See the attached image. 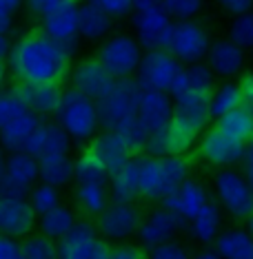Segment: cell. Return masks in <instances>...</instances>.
<instances>
[{"label": "cell", "mask_w": 253, "mask_h": 259, "mask_svg": "<svg viewBox=\"0 0 253 259\" xmlns=\"http://www.w3.org/2000/svg\"><path fill=\"white\" fill-rule=\"evenodd\" d=\"M71 58L43 31H31L11 42L7 67L16 84H62L71 69Z\"/></svg>", "instance_id": "obj_1"}, {"label": "cell", "mask_w": 253, "mask_h": 259, "mask_svg": "<svg viewBox=\"0 0 253 259\" xmlns=\"http://www.w3.org/2000/svg\"><path fill=\"white\" fill-rule=\"evenodd\" d=\"M189 175H191L189 153H185V155H167V157L140 155L138 197L149 204H160Z\"/></svg>", "instance_id": "obj_2"}, {"label": "cell", "mask_w": 253, "mask_h": 259, "mask_svg": "<svg viewBox=\"0 0 253 259\" xmlns=\"http://www.w3.org/2000/svg\"><path fill=\"white\" fill-rule=\"evenodd\" d=\"M51 120L58 122V126L69 135L74 149H85L89 140L100 131L96 102L71 87L62 89L60 102H58V109L54 111Z\"/></svg>", "instance_id": "obj_3"}, {"label": "cell", "mask_w": 253, "mask_h": 259, "mask_svg": "<svg viewBox=\"0 0 253 259\" xmlns=\"http://www.w3.org/2000/svg\"><path fill=\"white\" fill-rule=\"evenodd\" d=\"M251 182L238 168H220L211 178V199H215L222 213L235 222H249L253 213V191Z\"/></svg>", "instance_id": "obj_4"}, {"label": "cell", "mask_w": 253, "mask_h": 259, "mask_svg": "<svg viewBox=\"0 0 253 259\" xmlns=\"http://www.w3.org/2000/svg\"><path fill=\"white\" fill-rule=\"evenodd\" d=\"M140 87L136 80H116L114 87L104 93L100 100H96L98 111V124L102 131H118L122 124L131 122L138 113V100H140Z\"/></svg>", "instance_id": "obj_5"}, {"label": "cell", "mask_w": 253, "mask_h": 259, "mask_svg": "<svg viewBox=\"0 0 253 259\" xmlns=\"http://www.w3.org/2000/svg\"><path fill=\"white\" fill-rule=\"evenodd\" d=\"M98 62L107 69L114 80H129L136 75V69L142 58V49L131 33H111L98 42Z\"/></svg>", "instance_id": "obj_6"}, {"label": "cell", "mask_w": 253, "mask_h": 259, "mask_svg": "<svg viewBox=\"0 0 253 259\" xmlns=\"http://www.w3.org/2000/svg\"><path fill=\"white\" fill-rule=\"evenodd\" d=\"M144 210L138 206V202L131 204H120V202H109L104 210L100 213L93 224L96 231L104 241L114 244H127L136 237V231L140 226Z\"/></svg>", "instance_id": "obj_7"}, {"label": "cell", "mask_w": 253, "mask_h": 259, "mask_svg": "<svg viewBox=\"0 0 253 259\" xmlns=\"http://www.w3.org/2000/svg\"><path fill=\"white\" fill-rule=\"evenodd\" d=\"M111 244L104 241L89 217H78L74 228L58 239V259H109Z\"/></svg>", "instance_id": "obj_8"}, {"label": "cell", "mask_w": 253, "mask_h": 259, "mask_svg": "<svg viewBox=\"0 0 253 259\" xmlns=\"http://www.w3.org/2000/svg\"><path fill=\"white\" fill-rule=\"evenodd\" d=\"M249 144L235 142V140L227 138L225 133L218 131L213 124H209L198 135L193 149H196V155L207 164V166L220 170V168H238V164L242 162Z\"/></svg>", "instance_id": "obj_9"}, {"label": "cell", "mask_w": 253, "mask_h": 259, "mask_svg": "<svg viewBox=\"0 0 253 259\" xmlns=\"http://www.w3.org/2000/svg\"><path fill=\"white\" fill-rule=\"evenodd\" d=\"M211 40H213V38H211V33L207 31V27L200 25L198 20L173 22L171 38H169L167 51L180 64L204 62Z\"/></svg>", "instance_id": "obj_10"}, {"label": "cell", "mask_w": 253, "mask_h": 259, "mask_svg": "<svg viewBox=\"0 0 253 259\" xmlns=\"http://www.w3.org/2000/svg\"><path fill=\"white\" fill-rule=\"evenodd\" d=\"M182 64L169 54L167 49H154V51H142L140 64L136 69V84L140 91H160L169 93L175 75H178Z\"/></svg>", "instance_id": "obj_11"}, {"label": "cell", "mask_w": 253, "mask_h": 259, "mask_svg": "<svg viewBox=\"0 0 253 259\" xmlns=\"http://www.w3.org/2000/svg\"><path fill=\"white\" fill-rule=\"evenodd\" d=\"M131 36L136 38L142 51H154V49H167L169 38H171L173 20L164 14L162 7L154 9H142L133 11L131 16Z\"/></svg>", "instance_id": "obj_12"}, {"label": "cell", "mask_w": 253, "mask_h": 259, "mask_svg": "<svg viewBox=\"0 0 253 259\" xmlns=\"http://www.w3.org/2000/svg\"><path fill=\"white\" fill-rule=\"evenodd\" d=\"M78 5L80 0H49L40 9V31L54 42L78 38Z\"/></svg>", "instance_id": "obj_13"}, {"label": "cell", "mask_w": 253, "mask_h": 259, "mask_svg": "<svg viewBox=\"0 0 253 259\" xmlns=\"http://www.w3.org/2000/svg\"><path fill=\"white\" fill-rule=\"evenodd\" d=\"M182 228H185V222L178 220L173 213H169L167 208H162V206L158 204L156 208H151L149 213L142 215L133 239H136L138 248L147 252L154 248V246L162 244V241L180 237Z\"/></svg>", "instance_id": "obj_14"}, {"label": "cell", "mask_w": 253, "mask_h": 259, "mask_svg": "<svg viewBox=\"0 0 253 259\" xmlns=\"http://www.w3.org/2000/svg\"><path fill=\"white\" fill-rule=\"evenodd\" d=\"M209 199H211V191H209L207 182L189 175V178L182 180L180 184L162 199L160 206L167 208L169 213H173L178 220L189 222Z\"/></svg>", "instance_id": "obj_15"}, {"label": "cell", "mask_w": 253, "mask_h": 259, "mask_svg": "<svg viewBox=\"0 0 253 259\" xmlns=\"http://www.w3.org/2000/svg\"><path fill=\"white\" fill-rule=\"evenodd\" d=\"M22 151L40 160V157L49 155H67V153L74 151V144L69 140V135L58 126V122H54L51 117H43L38 122V126L31 131V135L27 138Z\"/></svg>", "instance_id": "obj_16"}, {"label": "cell", "mask_w": 253, "mask_h": 259, "mask_svg": "<svg viewBox=\"0 0 253 259\" xmlns=\"http://www.w3.org/2000/svg\"><path fill=\"white\" fill-rule=\"evenodd\" d=\"M209 96H200L193 91H185L180 96L171 98L173 100V117L171 122L178 128H182L185 133L198 138L211 124V115H209Z\"/></svg>", "instance_id": "obj_17"}, {"label": "cell", "mask_w": 253, "mask_h": 259, "mask_svg": "<svg viewBox=\"0 0 253 259\" xmlns=\"http://www.w3.org/2000/svg\"><path fill=\"white\" fill-rule=\"evenodd\" d=\"M69 87L76 91H80L82 96H87L89 100H100L114 87V78L107 73V69L98 62L96 56L91 58H82L76 67L69 69Z\"/></svg>", "instance_id": "obj_18"}, {"label": "cell", "mask_w": 253, "mask_h": 259, "mask_svg": "<svg viewBox=\"0 0 253 259\" xmlns=\"http://www.w3.org/2000/svg\"><path fill=\"white\" fill-rule=\"evenodd\" d=\"M204 64L220 80H238L246 67V51L227 38L211 40Z\"/></svg>", "instance_id": "obj_19"}, {"label": "cell", "mask_w": 253, "mask_h": 259, "mask_svg": "<svg viewBox=\"0 0 253 259\" xmlns=\"http://www.w3.org/2000/svg\"><path fill=\"white\" fill-rule=\"evenodd\" d=\"M33 231H36V213L31 210L27 197H0V235L20 241Z\"/></svg>", "instance_id": "obj_20"}, {"label": "cell", "mask_w": 253, "mask_h": 259, "mask_svg": "<svg viewBox=\"0 0 253 259\" xmlns=\"http://www.w3.org/2000/svg\"><path fill=\"white\" fill-rule=\"evenodd\" d=\"M196 140L193 135L185 133L182 128H178L171 122L169 126L160 128V131H154L147 135L144 149L140 155H149V157H167V155H185V153L193 151L196 146Z\"/></svg>", "instance_id": "obj_21"}, {"label": "cell", "mask_w": 253, "mask_h": 259, "mask_svg": "<svg viewBox=\"0 0 253 259\" xmlns=\"http://www.w3.org/2000/svg\"><path fill=\"white\" fill-rule=\"evenodd\" d=\"M85 149L98 157V162L107 168L109 178L114 173H118V170L133 157V153L129 151V146L120 140V135L114 131H102V128L89 140V144H87Z\"/></svg>", "instance_id": "obj_22"}, {"label": "cell", "mask_w": 253, "mask_h": 259, "mask_svg": "<svg viewBox=\"0 0 253 259\" xmlns=\"http://www.w3.org/2000/svg\"><path fill=\"white\" fill-rule=\"evenodd\" d=\"M222 228H225V213L215 199H209L189 222H185L182 233H187L189 241L196 246H211Z\"/></svg>", "instance_id": "obj_23"}, {"label": "cell", "mask_w": 253, "mask_h": 259, "mask_svg": "<svg viewBox=\"0 0 253 259\" xmlns=\"http://www.w3.org/2000/svg\"><path fill=\"white\" fill-rule=\"evenodd\" d=\"M171 117H173V100L169 93H160V91L140 93L136 120L147 128V133H154L169 126Z\"/></svg>", "instance_id": "obj_24"}, {"label": "cell", "mask_w": 253, "mask_h": 259, "mask_svg": "<svg viewBox=\"0 0 253 259\" xmlns=\"http://www.w3.org/2000/svg\"><path fill=\"white\" fill-rule=\"evenodd\" d=\"M62 84H14L16 96L27 111L40 117H51L62 96Z\"/></svg>", "instance_id": "obj_25"}, {"label": "cell", "mask_w": 253, "mask_h": 259, "mask_svg": "<svg viewBox=\"0 0 253 259\" xmlns=\"http://www.w3.org/2000/svg\"><path fill=\"white\" fill-rule=\"evenodd\" d=\"M211 248L220 259H253V237L244 226L235 224L218 233Z\"/></svg>", "instance_id": "obj_26"}, {"label": "cell", "mask_w": 253, "mask_h": 259, "mask_svg": "<svg viewBox=\"0 0 253 259\" xmlns=\"http://www.w3.org/2000/svg\"><path fill=\"white\" fill-rule=\"evenodd\" d=\"M78 217H80L78 210H76L71 204L60 202L58 206L47 210V213L36 217V231L40 235H45V237L58 241L71 231L74 224L78 222Z\"/></svg>", "instance_id": "obj_27"}, {"label": "cell", "mask_w": 253, "mask_h": 259, "mask_svg": "<svg viewBox=\"0 0 253 259\" xmlns=\"http://www.w3.org/2000/svg\"><path fill=\"white\" fill-rule=\"evenodd\" d=\"M138 168H140V155H133L118 173L109 178L107 193L109 202H120V204H131L138 202Z\"/></svg>", "instance_id": "obj_28"}, {"label": "cell", "mask_w": 253, "mask_h": 259, "mask_svg": "<svg viewBox=\"0 0 253 259\" xmlns=\"http://www.w3.org/2000/svg\"><path fill=\"white\" fill-rule=\"evenodd\" d=\"M114 20L107 14H102L98 7L91 3H80L78 5V38L87 42H102L107 36H111Z\"/></svg>", "instance_id": "obj_29"}, {"label": "cell", "mask_w": 253, "mask_h": 259, "mask_svg": "<svg viewBox=\"0 0 253 259\" xmlns=\"http://www.w3.org/2000/svg\"><path fill=\"white\" fill-rule=\"evenodd\" d=\"M38 182L56 188H69L74 184V155H49L38 160Z\"/></svg>", "instance_id": "obj_30"}, {"label": "cell", "mask_w": 253, "mask_h": 259, "mask_svg": "<svg viewBox=\"0 0 253 259\" xmlns=\"http://www.w3.org/2000/svg\"><path fill=\"white\" fill-rule=\"evenodd\" d=\"M218 131L225 133L227 138L235 140V142L249 144L251 135H253V113H251V104H242V107L229 111V113L215 117L211 122Z\"/></svg>", "instance_id": "obj_31"}, {"label": "cell", "mask_w": 253, "mask_h": 259, "mask_svg": "<svg viewBox=\"0 0 253 259\" xmlns=\"http://www.w3.org/2000/svg\"><path fill=\"white\" fill-rule=\"evenodd\" d=\"M40 120H43L40 115H36V113H31V111L25 109L20 115H16L7 126L0 128V149H3L5 153L22 151L27 138L31 135L33 128L38 126Z\"/></svg>", "instance_id": "obj_32"}, {"label": "cell", "mask_w": 253, "mask_h": 259, "mask_svg": "<svg viewBox=\"0 0 253 259\" xmlns=\"http://www.w3.org/2000/svg\"><path fill=\"white\" fill-rule=\"evenodd\" d=\"M71 206L78 210V215L96 220L109 204V193L107 186H96V184H71Z\"/></svg>", "instance_id": "obj_33"}, {"label": "cell", "mask_w": 253, "mask_h": 259, "mask_svg": "<svg viewBox=\"0 0 253 259\" xmlns=\"http://www.w3.org/2000/svg\"><path fill=\"white\" fill-rule=\"evenodd\" d=\"M207 104H209V115H211V122L215 117L229 113V111L242 107L244 98H242V91L238 87V80H225L222 84H215L213 91L209 93L207 98Z\"/></svg>", "instance_id": "obj_34"}, {"label": "cell", "mask_w": 253, "mask_h": 259, "mask_svg": "<svg viewBox=\"0 0 253 259\" xmlns=\"http://www.w3.org/2000/svg\"><path fill=\"white\" fill-rule=\"evenodd\" d=\"M3 175H7L9 180H14L16 184L31 188L38 182V160L31 157L25 151H16L5 155V168Z\"/></svg>", "instance_id": "obj_35"}, {"label": "cell", "mask_w": 253, "mask_h": 259, "mask_svg": "<svg viewBox=\"0 0 253 259\" xmlns=\"http://www.w3.org/2000/svg\"><path fill=\"white\" fill-rule=\"evenodd\" d=\"M74 184H96V186L109 184L107 168L87 149H80V153L74 157Z\"/></svg>", "instance_id": "obj_36"}, {"label": "cell", "mask_w": 253, "mask_h": 259, "mask_svg": "<svg viewBox=\"0 0 253 259\" xmlns=\"http://www.w3.org/2000/svg\"><path fill=\"white\" fill-rule=\"evenodd\" d=\"M20 255L22 259H58V241L33 231L20 239Z\"/></svg>", "instance_id": "obj_37"}, {"label": "cell", "mask_w": 253, "mask_h": 259, "mask_svg": "<svg viewBox=\"0 0 253 259\" xmlns=\"http://www.w3.org/2000/svg\"><path fill=\"white\" fill-rule=\"evenodd\" d=\"M27 202L29 206H31V210L38 215L47 213L49 208H54V206H58L60 202H64L62 199V191L56 186H49V184H43V182H36L31 188H29L27 193Z\"/></svg>", "instance_id": "obj_38"}, {"label": "cell", "mask_w": 253, "mask_h": 259, "mask_svg": "<svg viewBox=\"0 0 253 259\" xmlns=\"http://www.w3.org/2000/svg\"><path fill=\"white\" fill-rule=\"evenodd\" d=\"M185 73H187V84L189 91L200 93V96H209L213 91L218 78L211 73V69L204 62H196V64H185Z\"/></svg>", "instance_id": "obj_39"}, {"label": "cell", "mask_w": 253, "mask_h": 259, "mask_svg": "<svg viewBox=\"0 0 253 259\" xmlns=\"http://www.w3.org/2000/svg\"><path fill=\"white\" fill-rule=\"evenodd\" d=\"M227 40H231L233 45H238L240 49L249 51L253 47V16L251 11L240 16H233V20L229 22L227 29Z\"/></svg>", "instance_id": "obj_40"}, {"label": "cell", "mask_w": 253, "mask_h": 259, "mask_svg": "<svg viewBox=\"0 0 253 259\" xmlns=\"http://www.w3.org/2000/svg\"><path fill=\"white\" fill-rule=\"evenodd\" d=\"M160 7L173 22L196 20L204 11V0H162Z\"/></svg>", "instance_id": "obj_41"}, {"label": "cell", "mask_w": 253, "mask_h": 259, "mask_svg": "<svg viewBox=\"0 0 253 259\" xmlns=\"http://www.w3.org/2000/svg\"><path fill=\"white\" fill-rule=\"evenodd\" d=\"M114 133L120 135V140L129 146V151H131L133 155H140V153H142L144 142H147V135H149V133H147V128L140 124L136 117H133L131 122H127V124H122Z\"/></svg>", "instance_id": "obj_42"}, {"label": "cell", "mask_w": 253, "mask_h": 259, "mask_svg": "<svg viewBox=\"0 0 253 259\" xmlns=\"http://www.w3.org/2000/svg\"><path fill=\"white\" fill-rule=\"evenodd\" d=\"M144 257L147 259H189L191 250L180 237H175V239H169V241H162V244L154 246L151 250L144 252Z\"/></svg>", "instance_id": "obj_43"}, {"label": "cell", "mask_w": 253, "mask_h": 259, "mask_svg": "<svg viewBox=\"0 0 253 259\" xmlns=\"http://www.w3.org/2000/svg\"><path fill=\"white\" fill-rule=\"evenodd\" d=\"M25 111V104L20 102V98L16 96L14 87L0 91V128L7 126L16 115H20Z\"/></svg>", "instance_id": "obj_44"}, {"label": "cell", "mask_w": 253, "mask_h": 259, "mask_svg": "<svg viewBox=\"0 0 253 259\" xmlns=\"http://www.w3.org/2000/svg\"><path fill=\"white\" fill-rule=\"evenodd\" d=\"M93 7H98L102 14H107L111 20H122L133 14V3L131 0H87Z\"/></svg>", "instance_id": "obj_45"}, {"label": "cell", "mask_w": 253, "mask_h": 259, "mask_svg": "<svg viewBox=\"0 0 253 259\" xmlns=\"http://www.w3.org/2000/svg\"><path fill=\"white\" fill-rule=\"evenodd\" d=\"M144 252L138 248L136 244L127 241V244H114L111 246V255L109 259H142Z\"/></svg>", "instance_id": "obj_46"}, {"label": "cell", "mask_w": 253, "mask_h": 259, "mask_svg": "<svg viewBox=\"0 0 253 259\" xmlns=\"http://www.w3.org/2000/svg\"><path fill=\"white\" fill-rule=\"evenodd\" d=\"M218 5H220V9L229 14L233 18V16H240V14H246V11H251V5L253 0H215Z\"/></svg>", "instance_id": "obj_47"}, {"label": "cell", "mask_w": 253, "mask_h": 259, "mask_svg": "<svg viewBox=\"0 0 253 259\" xmlns=\"http://www.w3.org/2000/svg\"><path fill=\"white\" fill-rule=\"evenodd\" d=\"M0 259H22L20 241L11 239L7 235H0Z\"/></svg>", "instance_id": "obj_48"}, {"label": "cell", "mask_w": 253, "mask_h": 259, "mask_svg": "<svg viewBox=\"0 0 253 259\" xmlns=\"http://www.w3.org/2000/svg\"><path fill=\"white\" fill-rule=\"evenodd\" d=\"M238 170L244 175L246 182H251V184H253V146L251 144L246 146V153H244L242 162L238 164Z\"/></svg>", "instance_id": "obj_49"}, {"label": "cell", "mask_w": 253, "mask_h": 259, "mask_svg": "<svg viewBox=\"0 0 253 259\" xmlns=\"http://www.w3.org/2000/svg\"><path fill=\"white\" fill-rule=\"evenodd\" d=\"M238 87H240V91H242L244 102L251 104V100H253V78H251V73H242V75H240V78H238Z\"/></svg>", "instance_id": "obj_50"}, {"label": "cell", "mask_w": 253, "mask_h": 259, "mask_svg": "<svg viewBox=\"0 0 253 259\" xmlns=\"http://www.w3.org/2000/svg\"><path fill=\"white\" fill-rule=\"evenodd\" d=\"M22 5H25V0H0V11H5V14H9V16H16Z\"/></svg>", "instance_id": "obj_51"}, {"label": "cell", "mask_w": 253, "mask_h": 259, "mask_svg": "<svg viewBox=\"0 0 253 259\" xmlns=\"http://www.w3.org/2000/svg\"><path fill=\"white\" fill-rule=\"evenodd\" d=\"M14 31V16L0 11V36H9Z\"/></svg>", "instance_id": "obj_52"}, {"label": "cell", "mask_w": 253, "mask_h": 259, "mask_svg": "<svg viewBox=\"0 0 253 259\" xmlns=\"http://www.w3.org/2000/svg\"><path fill=\"white\" fill-rule=\"evenodd\" d=\"M189 259H220V257L215 255V250L211 246H198V250L191 252Z\"/></svg>", "instance_id": "obj_53"}, {"label": "cell", "mask_w": 253, "mask_h": 259, "mask_svg": "<svg viewBox=\"0 0 253 259\" xmlns=\"http://www.w3.org/2000/svg\"><path fill=\"white\" fill-rule=\"evenodd\" d=\"M9 51H11V38L9 36H0V64L7 62Z\"/></svg>", "instance_id": "obj_54"}, {"label": "cell", "mask_w": 253, "mask_h": 259, "mask_svg": "<svg viewBox=\"0 0 253 259\" xmlns=\"http://www.w3.org/2000/svg\"><path fill=\"white\" fill-rule=\"evenodd\" d=\"M131 3H133V11H142V9L160 7L162 0H131Z\"/></svg>", "instance_id": "obj_55"}, {"label": "cell", "mask_w": 253, "mask_h": 259, "mask_svg": "<svg viewBox=\"0 0 253 259\" xmlns=\"http://www.w3.org/2000/svg\"><path fill=\"white\" fill-rule=\"evenodd\" d=\"M47 3H49V0H25V5L29 7V11H33L36 16L40 14V9H43Z\"/></svg>", "instance_id": "obj_56"}, {"label": "cell", "mask_w": 253, "mask_h": 259, "mask_svg": "<svg viewBox=\"0 0 253 259\" xmlns=\"http://www.w3.org/2000/svg\"><path fill=\"white\" fill-rule=\"evenodd\" d=\"M5 75H7L5 73V64H0V91L5 89Z\"/></svg>", "instance_id": "obj_57"}, {"label": "cell", "mask_w": 253, "mask_h": 259, "mask_svg": "<svg viewBox=\"0 0 253 259\" xmlns=\"http://www.w3.org/2000/svg\"><path fill=\"white\" fill-rule=\"evenodd\" d=\"M5 155H7V153L0 149V175H3V168H5Z\"/></svg>", "instance_id": "obj_58"}, {"label": "cell", "mask_w": 253, "mask_h": 259, "mask_svg": "<svg viewBox=\"0 0 253 259\" xmlns=\"http://www.w3.org/2000/svg\"><path fill=\"white\" fill-rule=\"evenodd\" d=\"M142 259H147V257H142Z\"/></svg>", "instance_id": "obj_59"}]
</instances>
